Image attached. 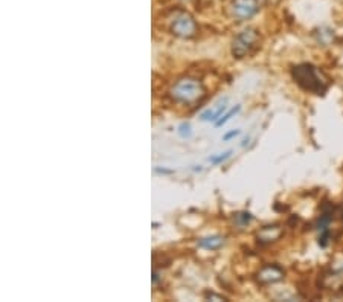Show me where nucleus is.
Returning a JSON list of instances; mask_svg holds the SVG:
<instances>
[{
	"mask_svg": "<svg viewBox=\"0 0 343 302\" xmlns=\"http://www.w3.org/2000/svg\"><path fill=\"white\" fill-rule=\"evenodd\" d=\"M293 78L307 92L313 93H323L326 90V81L323 80L322 73L317 67L311 64H299L293 69Z\"/></svg>",
	"mask_w": 343,
	"mask_h": 302,
	"instance_id": "nucleus-1",
	"label": "nucleus"
},
{
	"mask_svg": "<svg viewBox=\"0 0 343 302\" xmlns=\"http://www.w3.org/2000/svg\"><path fill=\"white\" fill-rule=\"evenodd\" d=\"M171 96L177 102L194 104L204 96V87L199 80L183 78L174 84V87L171 89Z\"/></svg>",
	"mask_w": 343,
	"mask_h": 302,
	"instance_id": "nucleus-2",
	"label": "nucleus"
},
{
	"mask_svg": "<svg viewBox=\"0 0 343 302\" xmlns=\"http://www.w3.org/2000/svg\"><path fill=\"white\" fill-rule=\"evenodd\" d=\"M258 41H259V34L255 29H252V28L244 29V31H241L232 41V55L238 60L244 58L257 46Z\"/></svg>",
	"mask_w": 343,
	"mask_h": 302,
	"instance_id": "nucleus-3",
	"label": "nucleus"
},
{
	"mask_svg": "<svg viewBox=\"0 0 343 302\" xmlns=\"http://www.w3.org/2000/svg\"><path fill=\"white\" fill-rule=\"evenodd\" d=\"M171 32L180 38H191L197 32V23L188 12H177L171 20Z\"/></svg>",
	"mask_w": 343,
	"mask_h": 302,
	"instance_id": "nucleus-4",
	"label": "nucleus"
},
{
	"mask_svg": "<svg viewBox=\"0 0 343 302\" xmlns=\"http://www.w3.org/2000/svg\"><path fill=\"white\" fill-rule=\"evenodd\" d=\"M232 16L240 22L252 19L259 9L258 0H235L232 3Z\"/></svg>",
	"mask_w": 343,
	"mask_h": 302,
	"instance_id": "nucleus-5",
	"label": "nucleus"
},
{
	"mask_svg": "<svg viewBox=\"0 0 343 302\" xmlns=\"http://www.w3.org/2000/svg\"><path fill=\"white\" fill-rule=\"evenodd\" d=\"M282 278H284V270L275 264H268L262 267L258 273V281L262 284H273L281 281Z\"/></svg>",
	"mask_w": 343,
	"mask_h": 302,
	"instance_id": "nucleus-6",
	"label": "nucleus"
},
{
	"mask_svg": "<svg viewBox=\"0 0 343 302\" xmlns=\"http://www.w3.org/2000/svg\"><path fill=\"white\" fill-rule=\"evenodd\" d=\"M226 110V99H223L220 104H218V107L217 109H209V110H206L201 113L200 119L204 121V122H217V121L221 118L223 112Z\"/></svg>",
	"mask_w": 343,
	"mask_h": 302,
	"instance_id": "nucleus-7",
	"label": "nucleus"
},
{
	"mask_svg": "<svg viewBox=\"0 0 343 302\" xmlns=\"http://www.w3.org/2000/svg\"><path fill=\"white\" fill-rule=\"evenodd\" d=\"M281 235H282V231L278 226H265V228L258 234V240L262 241V243H272V241H276Z\"/></svg>",
	"mask_w": 343,
	"mask_h": 302,
	"instance_id": "nucleus-8",
	"label": "nucleus"
},
{
	"mask_svg": "<svg viewBox=\"0 0 343 302\" xmlns=\"http://www.w3.org/2000/svg\"><path fill=\"white\" fill-rule=\"evenodd\" d=\"M197 244L203 249H207V250H215V249H220L223 244H225V238H221L218 235H212V237H206V238H201L197 241Z\"/></svg>",
	"mask_w": 343,
	"mask_h": 302,
	"instance_id": "nucleus-9",
	"label": "nucleus"
},
{
	"mask_svg": "<svg viewBox=\"0 0 343 302\" xmlns=\"http://www.w3.org/2000/svg\"><path fill=\"white\" fill-rule=\"evenodd\" d=\"M241 110V107H240V105H236V107H233V109H230L225 116H223V118H220L218 121H217V122H215V127H221V125H225L226 122H228V121L232 118V116H235L238 112H240Z\"/></svg>",
	"mask_w": 343,
	"mask_h": 302,
	"instance_id": "nucleus-10",
	"label": "nucleus"
},
{
	"mask_svg": "<svg viewBox=\"0 0 343 302\" xmlns=\"http://www.w3.org/2000/svg\"><path fill=\"white\" fill-rule=\"evenodd\" d=\"M230 154H232V151H226V153H221V154H218V156L211 157L209 160H211V163L218 165V163H223L226 159H229V157H230Z\"/></svg>",
	"mask_w": 343,
	"mask_h": 302,
	"instance_id": "nucleus-11",
	"label": "nucleus"
},
{
	"mask_svg": "<svg viewBox=\"0 0 343 302\" xmlns=\"http://www.w3.org/2000/svg\"><path fill=\"white\" fill-rule=\"evenodd\" d=\"M178 134H180L183 139H185V138H189V136L192 134V128H191V125H189L188 122H183L180 127H178Z\"/></svg>",
	"mask_w": 343,
	"mask_h": 302,
	"instance_id": "nucleus-12",
	"label": "nucleus"
},
{
	"mask_svg": "<svg viewBox=\"0 0 343 302\" xmlns=\"http://www.w3.org/2000/svg\"><path fill=\"white\" fill-rule=\"evenodd\" d=\"M235 218H236V223L240 224V226H246V224H249V223H250L252 215H250L249 212H241V214H238Z\"/></svg>",
	"mask_w": 343,
	"mask_h": 302,
	"instance_id": "nucleus-13",
	"label": "nucleus"
},
{
	"mask_svg": "<svg viewBox=\"0 0 343 302\" xmlns=\"http://www.w3.org/2000/svg\"><path fill=\"white\" fill-rule=\"evenodd\" d=\"M240 133H241L240 130H233V131H230V133H228V134L223 136V141H230V139L236 138V136L240 134Z\"/></svg>",
	"mask_w": 343,
	"mask_h": 302,
	"instance_id": "nucleus-14",
	"label": "nucleus"
},
{
	"mask_svg": "<svg viewBox=\"0 0 343 302\" xmlns=\"http://www.w3.org/2000/svg\"><path fill=\"white\" fill-rule=\"evenodd\" d=\"M154 171L159 173V174H171V173H172L171 170H165V168H156Z\"/></svg>",
	"mask_w": 343,
	"mask_h": 302,
	"instance_id": "nucleus-15",
	"label": "nucleus"
}]
</instances>
